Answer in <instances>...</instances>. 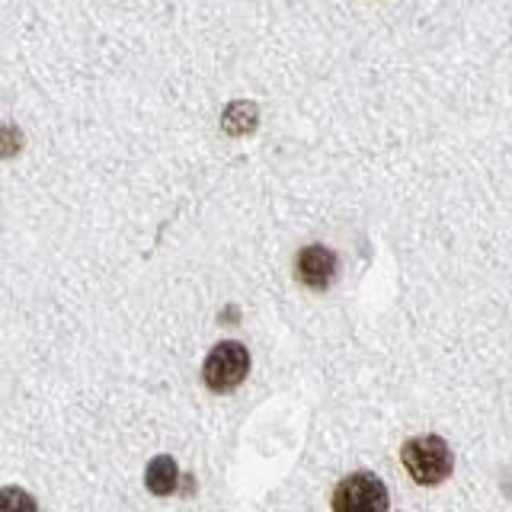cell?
Masks as SVG:
<instances>
[{
    "label": "cell",
    "mask_w": 512,
    "mask_h": 512,
    "mask_svg": "<svg viewBox=\"0 0 512 512\" xmlns=\"http://www.w3.org/2000/svg\"><path fill=\"white\" fill-rule=\"evenodd\" d=\"M400 461H404L407 474L423 487H436L445 477H452L455 455L442 436H416L400 448Z\"/></svg>",
    "instance_id": "1"
},
{
    "label": "cell",
    "mask_w": 512,
    "mask_h": 512,
    "mask_svg": "<svg viewBox=\"0 0 512 512\" xmlns=\"http://www.w3.org/2000/svg\"><path fill=\"white\" fill-rule=\"evenodd\" d=\"M388 487L372 471L343 477L333 490V512H388Z\"/></svg>",
    "instance_id": "2"
},
{
    "label": "cell",
    "mask_w": 512,
    "mask_h": 512,
    "mask_svg": "<svg viewBox=\"0 0 512 512\" xmlns=\"http://www.w3.org/2000/svg\"><path fill=\"white\" fill-rule=\"evenodd\" d=\"M247 372H250V352H247V346L228 340V343H218L212 352H208V359L202 365V381L208 384V391L228 394V391H234L237 384L247 378Z\"/></svg>",
    "instance_id": "3"
},
{
    "label": "cell",
    "mask_w": 512,
    "mask_h": 512,
    "mask_svg": "<svg viewBox=\"0 0 512 512\" xmlns=\"http://www.w3.org/2000/svg\"><path fill=\"white\" fill-rule=\"evenodd\" d=\"M336 253L330 247H320V244H311V247H304L298 253V260H295V269H298V279L314 288V292H324V288L333 285L336 279Z\"/></svg>",
    "instance_id": "4"
},
{
    "label": "cell",
    "mask_w": 512,
    "mask_h": 512,
    "mask_svg": "<svg viewBox=\"0 0 512 512\" xmlns=\"http://www.w3.org/2000/svg\"><path fill=\"white\" fill-rule=\"evenodd\" d=\"M180 484V468L170 455H157L151 458L148 471H144V487H148L154 496H170Z\"/></svg>",
    "instance_id": "5"
},
{
    "label": "cell",
    "mask_w": 512,
    "mask_h": 512,
    "mask_svg": "<svg viewBox=\"0 0 512 512\" xmlns=\"http://www.w3.org/2000/svg\"><path fill=\"white\" fill-rule=\"evenodd\" d=\"M256 119H260V112H256V106L247 103V100H237V103H231L228 109H224L221 128H224L228 135L240 138V135H250V132H253V128H256Z\"/></svg>",
    "instance_id": "6"
},
{
    "label": "cell",
    "mask_w": 512,
    "mask_h": 512,
    "mask_svg": "<svg viewBox=\"0 0 512 512\" xmlns=\"http://www.w3.org/2000/svg\"><path fill=\"white\" fill-rule=\"evenodd\" d=\"M0 512H39V503L23 487L0 490Z\"/></svg>",
    "instance_id": "7"
},
{
    "label": "cell",
    "mask_w": 512,
    "mask_h": 512,
    "mask_svg": "<svg viewBox=\"0 0 512 512\" xmlns=\"http://www.w3.org/2000/svg\"><path fill=\"white\" fill-rule=\"evenodd\" d=\"M20 148H23L20 128H13V125H4V128H0V157H13Z\"/></svg>",
    "instance_id": "8"
}]
</instances>
